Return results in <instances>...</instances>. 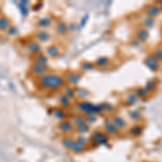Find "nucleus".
Wrapping results in <instances>:
<instances>
[{"label":"nucleus","instance_id":"obj_28","mask_svg":"<svg viewBox=\"0 0 162 162\" xmlns=\"http://www.w3.org/2000/svg\"><path fill=\"white\" fill-rule=\"evenodd\" d=\"M62 104L64 106H68L70 104V100H69V96L67 95H63V100H62Z\"/></svg>","mask_w":162,"mask_h":162},{"label":"nucleus","instance_id":"obj_20","mask_svg":"<svg viewBox=\"0 0 162 162\" xmlns=\"http://www.w3.org/2000/svg\"><path fill=\"white\" fill-rule=\"evenodd\" d=\"M9 25H10L9 20H7L5 17H1V19H0V28H1V29H7L9 27Z\"/></svg>","mask_w":162,"mask_h":162},{"label":"nucleus","instance_id":"obj_29","mask_svg":"<svg viewBox=\"0 0 162 162\" xmlns=\"http://www.w3.org/2000/svg\"><path fill=\"white\" fill-rule=\"evenodd\" d=\"M55 116H56V118H58V119H64V117H65V112L62 110V109H61V110H57V111H56V113H55Z\"/></svg>","mask_w":162,"mask_h":162},{"label":"nucleus","instance_id":"obj_16","mask_svg":"<svg viewBox=\"0 0 162 162\" xmlns=\"http://www.w3.org/2000/svg\"><path fill=\"white\" fill-rule=\"evenodd\" d=\"M80 78L81 76L78 75V74H71V75L68 76V81H69L70 83H78Z\"/></svg>","mask_w":162,"mask_h":162},{"label":"nucleus","instance_id":"obj_26","mask_svg":"<svg viewBox=\"0 0 162 162\" xmlns=\"http://www.w3.org/2000/svg\"><path fill=\"white\" fill-rule=\"evenodd\" d=\"M57 30H58V32H61V34H64V32L67 30V25L64 24V23H61V24H58V26H57Z\"/></svg>","mask_w":162,"mask_h":162},{"label":"nucleus","instance_id":"obj_10","mask_svg":"<svg viewBox=\"0 0 162 162\" xmlns=\"http://www.w3.org/2000/svg\"><path fill=\"white\" fill-rule=\"evenodd\" d=\"M76 130H77V132L80 133V134H83V133H86L90 131V125L88 124V122L86 123H82L78 127H76Z\"/></svg>","mask_w":162,"mask_h":162},{"label":"nucleus","instance_id":"obj_2","mask_svg":"<svg viewBox=\"0 0 162 162\" xmlns=\"http://www.w3.org/2000/svg\"><path fill=\"white\" fill-rule=\"evenodd\" d=\"M92 143L94 145H105L108 142V136L107 134L103 132H95L94 134L92 135Z\"/></svg>","mask_w":162,"mask_h":162},{"label":"nucleus","instance_id":"obj_18","mask_svg":"<svg viewBox=\"0 0 162 162\" xmlns=\"http://www.w3.org/2000/svg\"><path fill=\"white\" fill-rule=\"evenodd\" d=\"M152 57L157 59V61H162V48H158L156 49L154 52H152Z\"/></svg>","mask_w":162,"mask_h":162},{"label":"nucleus","instance_id":"obj_8","mask_svg":"<svg viewBox=\"0 0 162 162\" xmlns=\"http://www.w3.org/2000/svg\"><path fill=\"white\" fill-rule=\"evenodd\" d=\"M149 38V32L146 28H140L137 32V39L142 42H145V41L148 40Z\"/></svg>","mask_w":162,"mask_h":162},{"label":"nucleus","instance_id":"obj_19","mask_svg":"<svg viewBox=\"0 0 162 162\" xmlns=\"http://www.w3.org/2000/svg\"><path fill=\"white\" fill-rule=\"evenodd\" d=\"M144 26L147 27V28H151V27L154 25V19H152V17H146L145 20H144Z\"/></svg>","mask_w":162,"mask_h":162},{"label":"nucleus","instance_id":"obj_13","mask_svg":"<svg viewBox=\"0 0 162 162\" xmlns=\"http://www.w3.org/2000/svg\"><path fill=\"white\" fill-rule=\"evenodd\" d=\"M83 149H84V146H82L81 144H79L78 142H75L73 148H71V151L75 152V154H80V152L83 151Z\"/></svg>","mask_w":162,"mask_h":162},{"label":"nucleus","instance_id":"obj_17","mask_svg":"<svg viewBox=\"0 0 162 162\" xmlns=\"http://www.w3.org/2000/svg\"><path fill=\"white\" fill-rule=\"evenodd\" d=\"M73 124L74 125H76V127H78V125H80V124L82 123H86V119L83 118V117H75V118L73 119Z\"/></svg>","mask_w":162,"mask_h":162},{"label":"nucleus","instance_id":"obj_6","mask_svg":"<svg viewBox=\"0 0 162 162\" xmlns=\"http://www.w3.org/2000/svg\"><path fill=\"white\" fill-rule=\"evenodd\" d=\"M146 12H147V14H148L149 17H156V16H158L160 14V12H161V8L160 7H158V5L156 4H152V5H149L148 8H147V10H146Z\"/></svg>","mask_w":162,"mask_h":162},{"label":"nucleus","instance_id":"obj_24","mask_svg":"<svg viewBox=\"0 0 162 162\" xmlns=\"http://www.w3.org/2000/svg\"><path fill=\"white\" fill-rule=\"evenodd\" d=\"M154 88H156V84H154V81H147V83L145 86V90L147 92H150V91H154Z\"/></svg>","mask_w":162,"mask_h":162},{"label":"nucleus","instance_id":"obj_22","mask_svg":"<svg viewBox=\"0 0 162 162\" xmlns=\"http://www.w3.org/2000/svg\"><path fill=\"white\" fill-rule=\"evenodd\" d=\"M37 37H38V39H40V40L43 41V42H46V41H48L49 39H50V36H49L46 32H40L38 34Z\"/></svg>","mask_w":162,"mask_h":162},{"label":"nucleus","instance_id":"obj_1","mask_svg":"<svg viewBox=\"0 0 162 162\" xmlns=\"http://www.w3.org/2000/svg\"><path fill=\"white\" fill-rule=\"evenodd\" d=\"M41 83L46 89H58L64 84V79L56 75H48L41 78Z\"/></svg>","mask_w":162,"mask_h":162},{"label":"nucleus","instance_id":"obj_15","mask_svg":"<svg viewBox=\"0 0 162 162\" xmlns=\"http://www.w3.org/2000/svg\"><path fill=\"white\" fill-rule=\"evenodd\" d=\"M137 100H138V97L136 96V94H129L127 96V104L128 105H134Z\"/></svg>","mask_w":162,"mask_h":162},{"label":"nucleus","instance_id":"obj_30","mask_svg":"<svg viewBox=\"0 0 162 162\" xmlns=\"http://www.w3.org/2000/svg\"><path fill=\"white\" fill-rule=\"evenodd\" d=\"M49 24H50V20H48V19H43V20H41V22H40V26L46 27Z\"/></svg>","mask_w":162,"mask_h":162},{"label":"nucleus","instance_id":"obj_4","mask_svg":"<svg viewBox=\"0 0 162 162\" xmlns=\"http://www.w3.org/2000/svg\"><path fill=\"white\" fill-rule=\"evenodd\" d=\"M104 131H105V134L109 135H116L119 133V129L112 123V121H106L104 123Z\"/></svg>","mask_w":162,"mask_h":162},{"label":"nucleus","instance_id":"obj_12","mask_svg":"<svg viewBox=\"0 0 162 162\" xmlns=\"http://www.w3.org/2000/svg\"><path fill=\"white\" fill-rule=\"evenodd\" d=\"M48 54L50 55V56H52V57H55V56H57L59 54V50H58V48H57L56 46H49V49H48Z\"/></svg>","mask_w":162,"mask_h":162},{"label":"nucleus","instance_id":"obj_31","mask_svg":"<svg viewBox=\"0 0 162 162\" xmlns=\"http://www.w3.org/2000/svg\"><path fill=\"white\" fill-rule=\"evenodd\" d=\"M160 8H161V10H162V3H161V7H160Z\"/></svg>","mask_w":162,"mask_h":162},{"label":"nucleus","instance_id":"obj_14","mask_svg":"<svg viewBox=\"0 0 162 162\" xmlns=\"http://www.w3.org/2000/svg\"><path fill=\"white\" fill-rule=\"evenodd\" d=\"M34 73H36L39 76L43 75L46 73V67H43V65L41 64H36V66L34 67Z\"/></svg>","mask_w":162,"mask_h":162},{"label":"nucleus","instance_id":"obj_5","mask_svg":"<svg viewBox=\"0 0 162 162\" xmlns=\"http://www.w3.org/2000/svg\"><path fill=\"white\" fill-rule=\"evenodd\" d=\"M58 129H59V131H62L63 133H69L75 129V125H74L71 121L64 120V121H62L58 124Z\"/></svg>","mask_w":162,"mask_h":162},{"label":"nucleus","instance_id":"obj_7","mask_svg":"<svg viewBox=\"0 0 162 162\" xmlns=\"http://www.w3.org/2000/svg\"><path fill=\"white\" fill-rule=\"evenodd\" d=\"M111 121H112V123L115 124L118 129H124V128H127V125H128L127 121H125L123 118H121L120 116L113 117Z\"/></svg>","mask_w":162,"mask_h":162},{"label":"nucleus","instance_id":"obj_21","mask_svg":"<svg viewBox=\"0 0 162 162\" xmlns=\"http://www.w3.org/2000/svg\"><path fill=\"white\" fill-rule=\"evenodd\" d=\"M109 64V59L106 58V57H100V58H98L96 61V65L97 66H100V67H103V66H106V65Z\"/></svg>","mask_w":162,"mask_h":162},{"label":"nucleus","instance_id":"obj_9","mask_svg":"<svg viewBox=\"0 0 162 162\" xmlns=\"http://www.w3.org/2000/svg\"><path fill=\"white\" fill-rule=\"evenodd\" d=\"M76 140H74L73 137H65L64 140H63V145H64V147L66 149H69V150H71V148H73L74 144H75Z\"/></svg>","mask_w":162,"mask_h":162},{"label":"nucleus","instance_id":"obj_25","mask_svg":"<svg viewBox=\"0 0 162 162\" xmlns=\"http://www.w3.org/2000/svg\"><path fill=\"white\" fill-rule=\"evenodd\" d=\"M130 117L133 119V120H135V121H137V120H140V118H142V115H140V111H132V112H130Z\"/></svg>","mask_w":162,"mask_h":162},{"label":"nucleus","instance_id":"obj_3","mask_svg":"<svg viewBox=\"0 0 162 162\" xmlns=\"http://www.w3.org/2000/svg\"><path fill=\"white\" fill-rule=\"evenodd\" d=\"M145 65L150 70H152V71H158V70L160 69V67H161L159 61H157V59L151 56V55L145 59Z\"/></svg>","mask_w":162,"mask_h":162},{"label":"nucleus","instance_id":"obj_23","mask_svg":"<svg viewBox=\"0 0 162 162\" xmlns=\"http://www.w3.org/2000/svg\"><path fill=\"white\" fill-rule=\"evenodd\" d=\"M148 95V92L146 91L145 88H140V89H138V91L136 92V96L138 97V98H144V97H146Z\"/></svg>","mask_w":162,"mask_h":162},{"label":"nucleus","instance_id":"obj_11","mask_svg":"<svg viewBox=\"0 0 162 162\" xmlns=\"http://www.w3.org/2000/svg\"><path fill=\"white\" fill-rule=\"evenodd\" d=\"M142 132H143V128L140 127L138 124L133 125V127L131 128V130H130V133H131L133 136H140V135L142 134Z\"/></svg>","mask_w":162,"mask_h":162},{"label":"nucleus","instance_id":"obj_27","mask_svg":"<svg viewBox=\"0 0 162 162\" xmlns=\"http://www.w3.org/2000/svg\"><path fill=\"white\" fill-rule=\"evenodd\" d=\"M76 142H78V143L81 144L82 146H86L89 140H88V138H86V137H84V136H80V137L77 138V140H76Z\"/></svg>","mask_w":162,"mask_h":162}]
</instances>
